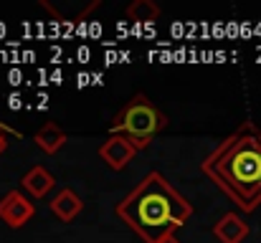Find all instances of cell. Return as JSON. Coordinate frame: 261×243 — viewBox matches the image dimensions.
<instances>
[{
    "mask_svg": "<svg viewBox=\"0 0 261 243\" xmlns=\"http://www.w3.org/2000/svg\"><path fill=\"white\" fill-rule=\"evenodd\" d=\"M200 172L231 200L241 213L261 208V129L241 122L205 160Z\"/></svg>",
    "mask_w": 261,
    "mask_h": 243,
    "instance_id": "obj_1",
    "label": "cell"
},
{
    "mask_svg": "<svg viewBox=\"0 0 261 243\" xmlns=\"http://www.w3.org/2000/svg\"><path fill=\"white\" fill-rule=\"evenodd\" d=\"M114 213L145 243H158L190 221L193 205L155 170L147 172V177H142L137 187L117 203Z\"/></svg>",
    "mask_w": 261,
    "mask_h": 243,
    "instance_id": "obj_2",
    "label": "cell"
},
{
    "mask_svg": "<svg viewBox=\"0 0 261 243\" xmlns=\"http://www.w3.org/2000/svg\"><path fill=\"white\" fill-rule=\"evenodd\" d=\"M168 129V117L163 109L142 91L132 94V99L114 114L109 124V134L127 137L137 150H147L160 132Z\"/></svg>",
    "mask_w": 261,
    "mask_h": 243,
    "instance_id": "obj_3",
    "label": "cell"
},
{
    "mask_svg": "<svg viewBox=\"0 0 261 243\" xmlns=\"http://www.w3.org/2000/svg\"><path fill=\"white\" fill-rule=\"evenodd\" d=\"M36 213V205L20 193V190H10L0 198V221L8 228H20L25 226Z\"/></svg>",
    "mask_w": 261,
    "mask_h": 243,
    "instance_id": "obj_4",
    "label": "cell"
},
{
    "mask_svg": "<svg viewBox=\"0 0 261 243\" xmlns=\"http://www.w3.org/2000/svg\"><path fill=\"white\" fill-rule=\"evenodd\" d=\"M137 152L140 150L122 134H109L107 142H101V147H99V157L107 162L112 170H124L129 162L135 160Z\"/></svg>",
    "mask_w": 261,
    "mask_h": 243,
    "instance_id": "obj_5",
    "label": "cell"
},
{
    "mask_svg": "<svg viewBox=\"0 0 261 243\" xmlns=\"http://www.w3.org/2000/svg\"><path fill=\"white\" fill-rule=\"evenodd\" d=\"M213 236L221 243H241L249 236V223L239 213H226L213 226Z\"/></svg>",
    "mask_w": 261,
    "mask_h": 243,
    "instance_id": "obj_6",
    "label": "cell"
},
{
    "mask_svg": "<svg viewBox=\"0 0 261 243\" xmlns=\"http://www.w3.org/2000/svg\"><path fill=\"white\" fill-rule=\"evenodd\" d=\"M51 210H54V215H56L61 223H71V221L84 210V203H82V198H79L71 187H61V190L51 198Z\"/></svg>",
    "mask_w": 261,
    "mask_h": 243,
    "instance_id": "obj_7",
    "label": "cell"
},
{
    "mask_svg": "<svg viewBox=\"0 0 261 243\" xmlns=\"http://www.w3.org/2000/svg\"><path fill=\"white\" fill-rule=\"evenodd\" d=\"M20 185L25 187V193L28 195H33V198H46L54 187H56V177L43 167V165H33L25 175H23V180H20Z\"/></svg>",
    "mask_w": 261,
    "mask_h": 243,
    "instance_id": "obj_8",
    "label": "cell"
},
{
    "mask_svg": "<svg viewBox=\"0 0 261 243\" xmlns=\"http://www.w3.org/2000/svg\"><path fill=\"white\" fill-rule=\"evenodd\" d=\"M66 140H69V134H66L56 122H46V124H41V127L36 129V134H33L36 147H38L41 152H46V155H56V152L66 145Z\"/></svg>",
    "mask_w": 261,
    "mask_h": 243,
    "instance_id": "obj_9",
    "label": "cell"
},
{
    "mask_svg": "<svg viewBox=\"0 0 261 243\" xmlns=\"http://www.w3.org/2000/svg\"><path fill=\"white\" fill-rule=\"evenodd\" d=\"M124 15L132 23H152V20L160 18V5L152 3V0H132L124 8Z\"/></svg>",
    "mask_w": 261,
    "mask_h": 243,
    "instance_id": "obj_10",
    "label": "cell"
},
{
    "mask_svg": "<svg viewBox=\"0 0 261 243\" xmlns=\"http://www.w3.org/2000/svg\"><path fill=\"white\" fill-rule=\"evenodd\" d=\"M8 137H20V132H18V129H13L10 124L0 122V155L8 150Z\"/></svg>",
    "mask_w": 261,
    "mask_h": 243,
    "instance_id": "obj_11",
    "label": "cell"
},
{
    "mask_svg": "<svg viewBox=\"0 0 261 243\" xmlns=\"http://www.w3.org/2000/svg\"><path fill=\"white\" fill-rule=\"evenodd\" d=\"M158 243H180V241L175 238V233H173V236H165V238H160Z\"/></svg>",
    "mask_w": 261,
    "mask_h": 243,
    "instance_id": "obj_12",
    "label": "cell"
}]
</instances>
